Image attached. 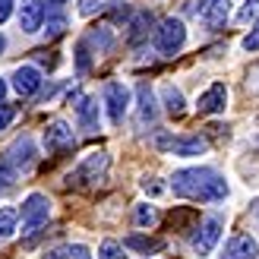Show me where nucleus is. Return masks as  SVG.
<instances>
[{
	"label": "nucleus",
	"mask_w": 259,
	"mask_h": 259,
	"mask_svg": "<svg viewBox=\"0 0 259 259\" xmlns=\"http://www.w3.org/2000/svg\"><path fill=\"white\" fill-rule=\"evenodd\" d=\"M171 190L193 202H222L228 196V184L215 167H184L171 177Z\"/></svg>",
	"instance_id": "1"
},
{
	"label": "nucleus",
	"mask_w": 259,
	"mask_h": 259,
	"mask_svg": "<svg viewBox=\"0 0 259 259\" xmlns=\"http://www.w3.org/2000/svg\"><path fill=\"white\" fill-rule=\"evenodd\" d=\"M184 45H187V29H184V22L174 19V16L164 19V22H158V29H155V48H158V54L174 57Z\"/></svg>",
	"instance_id": "2"
},
{
	"label": "nucleus",
	"mask_w": 259,
	"mask_h": 259,
	"mask_svg": "<svg viewBox=\"0 0 259 259\" xmlns=\"http://www.w3.org/2000/svg\"><path fill=\"white\" fill-rule=\"evenodd\" d=\"M108 161H111V158H108L105 152H92V155H85V161L67 177V180H70V187H89V184H95V180H101V177H105V171H108Z\"/></svg>",
	"instance_id": "3"
},
{
	"label": "nucleus",
	"mask_w": 259,
	"mask_h": 259,
	"mask_svg": "<svg viewBox=\"0 0 259 259\" xmlns=\"http://www.w3.org/2000/svg\"><path fill=\"white\" fill-rule=\"evenodd\" d=\"M48 215H51V199L45 196V193H32V196L22 202V228H25V234H35V231L48 222Z\"/></svg>",
	"instance_id": "4"
},
{
	"label": "nucleus",
	"mask_w": 259,
	"mask_h": 259,
	"mask_svg": "<svg viewBox=\"0 0 259 259\" xmlns=\"http://www.w3.org/2000/svg\"><path fill=\"white\" fill-rule=\"evenodd\" d=\"M218 237H222V218H218V215L202 218V225L196 228V234H193V253H196V256H209L215 250Z\"/></svg>",
	"instance_id": "5"
},
{
	"label": "nucleus",
	"mask_w": 259,
	"mask_h": 259,
	"mask_svg": "<svg viewBox=\"0 0 259 259\" xmlns=\"http://www.w3.org/2000/svg\"><path fill=\"white\" fill-rule=\"evenodd\" d=\"M155 146L174 152V155H180V158H193V155H202L205 149H209V142H205L202 136H177V139L158 136V139H155Z\"/></svg>",
	"instance_id": "6"
},
{
	"label": "nucleus",
	"mask_w": 259,
	"mask_h": 259,
	"mask_svg": "<svg viewBox=\"0 0 259 259\" xmlns=\"http://www.w3.org/2000/svg\"><path fill=\"white\" fill-rule=\"evenodd\" d=\"M105 105H108V117L114 126H120L130 108V89L123 82H108L105 85Z\"/></svg>",
	"instance_id": "7"
},
{
	"label": "nucleus",
	"mask_w": 259,
	"mask_h": 259,
	"mask_svg": "<svg viewBox=\"0 0 259 259\" xmlns=\"http://www.w3.org/2000/svg\"><path fill=\"white\" fill-rule=\"evenodd\" d=\"M228 13H231V0H199V7H196L199 22L212 32L228 22Z\"/></svg>",
	"instance_id": "8"
},
{
	"label": "nucleus",
	"mask_w": 259,
	"mask_h": 259,
	"mask_svg": "<svg viewBox=\"0 0 259 259\" xmlns=\"http://www.w3.org/2000/svg\"><path fill=\"white\" fill-rule=\"evenodd\" d=\"M73 130L63 123V120H54V123H48L45 126V149L48 152H67L73 149Z\"/></svg>",
	"instance_id": "9"
},
{
	"label": "nucleus",
	"mask_w": 259,
	"mask_h": 259,
	"mask_svg": "<svg viewBox=\"0 0 259 259\" xmlns=\"http://www.w3.org/2000/svg\"><path fill=\"white\" fill-rule=\"evenodd\" d=\"M256 256H259V243L250 234H234L225 243V250L218 259H256Z\"/></svg>",
	"instance_id": "10"
},
{
	"label": "nucleus",
	"mask_w": 259,
	"mask_h": 259,
	"mask_svg": "<svg viewBox=\"0 0 259 259\" xmlns=\"http://www.w3.org/2000/svg\"><path fill=\"white\" fill-rule=\"evenodd\" d=\"M13 89H16L22 98L35 95L38 89H41V73H38V67H32V63L16 67V73H13Z\"/></svg>",
	"instance_id": "11"
},
{
	"label": "nucleus",
	"mask_w": 259,
	"mask_h": 259,
	"mask_svg": "<svg viewBox=\"0 0 259 259\" xmlns=\"http://www.w3.org/2000/svg\"><path fill=\"white\" fill-rule=\"evenodd\" d=\"M225 105H228V89H225L222 82H215V85H209V89L199 95L196 111H199V114H222Z\"/></svg>",
	"instance_id": "12"
},
{
	"label": "nucleus",
	"mask_w": 259,
	"mask_h": 259,
	"mask_svg": "<svg viewBox=\"0 0 259 259\" xmlns=\"http://www.w3.org/2000/svg\"><path fill=\"white\" fill-rule=\"evenodd\" d=\"M45 22V0H25L19 7V29L22 32H38Z\"/></svg>",
	"instance_id": "13"
},
{
	"label": "nucleus",
	"mask_w": 259,
	"mask_h": 259,
	"mask_svg": "<svg viewBox=\"0 0 259 259\" xmlns=\"http://www.w3.org/2000/svg\"><path fill=\"white\" fill-rule=\"evenodd\" d=\"M7 161H10L13 167H16V171H25V167H32V161H35V142H32L29 136L16 139V142L10 146Z\"/></svg>",
	"instance_id": "14"
},
{
	"label": "nucleus",
	"mask_w": 259,
	"mask_h": 259,
	"mask_svg": "<svg viewBox=\"0 0 259 259\" xmlns=\"http://www.w3.org/2000/svg\"><path fill=\"white\" fill-rule=\"evenodd\" d=\"M136 98H139L136 126H149V123H155V117H158V108H155V95H152V89H149L146 82L136 89Z\"/></svg>",
	"instance_id": "15"
},
{
	"label": "nucleus",
	"mask_w": 259,
	"mask_h": 259,
	"mask_svg": "<svg viewBox=\"0 0 259 259\" xmlns=\"http://www.w3.org/2000/svg\"><path fill=\"white\" fill-rule=\"evenodd\" d=\"M152 25H155V16H152L149 10L136 13V16L130 19V32H126V41H130V45H139V41H146V38H149V32H152Z\"/></svg>",
	"instance_id": "16"
},
{
	"label": "nucleus",
	"mask_w": 259,
	"mask_h": 259,
	"mask_svg": "<svg viewBox=\"0 0 259 259\" xmlns=\"http://www.w3.org/2000/svg\"><path fill=\"white\" fill-rule=\"evenodd\" d=\"M76 120H79V126L85 130V133H95V130H98V101L79 95V105H76Z\"/></svg>",
	"instance_id": "17"
},
{
	"label": "nucleus",
	"mask_w": 259,
	"mask_h": 259,
	"mask_svg": "<svg viewBox=\"0 0 259 259\" xmlns=\"http://www.w3.org/2000/svg\"><path fill=\"white\" fill-rule=\"evenodd\" d=\"M123 247H130V250H139V253H158L161 247H164V240H158V237H142V234H130L126 240H123Z\"/></svg>",
	"instance_id": "18"
},
{
	"label": "nucleus",
	"mask_w": 259,
	"mask_h": 259,
	"mask_svg": "<svg viewBox=\"0 0 259 259\" xmlns=\"http://www.w3.org/2000/svg\"><path fill=\"white\" fill-rule=\"evenodd\" d=\"M161 98H164L167 114H184V95H180V89L164 85V89H161Z\"/></svg>",
	"instance_id": "19"
},
{
	"label": "nucleus",
	"mask_w": 259,
	"mask_h": 259,
	"mask_svg": "<svg viewBox=\"0 0 259 259\" xmlns=\"http://www.w3.org/2000/svg\"><path fill=\"white\" fill-rule=\"evenodd\" d=\"M16 222H19V212L16 209H0V240L10 237L16 231Z\"/></svg>",
	"instance_id": "20"
},
{
	"label": "nucleus",
	"mask_w": 259,
	"mask_h": 259,
	"mask_svg": "<svg viewBox=\"0 0 259 259\" xmlns=\"http://www.w3.org/2000/svg\"><path fill=\"white\" fill-rule=\"evenodd\" d=\"M85 45H95L98 51H111V32L108 29H92L85 38Z\"/></svg>",
	"instance_id": "21"
},
{
	"label": "nucleus",
	"mask_w": 259,
	"mask_h": 259,
	"mask_svg": "<svg viewBox=\"0 0 259 259\" xmlns=\"http://www.w3.org/2000/svg\"><path fill=\"white\" fill-rule=\"evenodd\" d=\"M13 180H16V167H13L7 158H0V193H7L13 187Z\"/></svg>",
	"instance_id": "22"
},
{
	"label": "nucleus",
	"mask_w": 259,
	"mask_h": 259,
	"mask_svg": "<svg viewBox=\"0 0 259 259\" xmlns=\"http://www.w3.org/2000/svg\"><path fill=\"white\" fill-rule=\"evenodd\" d=\"M63 32H67V16H60V13H54V16L48 19V29H45V35H48V38H60Z\"/></svg>",
	"instance_id": "23"
},
{
	"label": "nucleus",
	"mask_w": 259,
	"mask_h": 259,
	"mask_svg": "<svg viewBox=\"0 0 259 259\" xmlns=\"http://www.w3.org/2000/svg\"><path fill=\"white\" fill-rule=\"evenodd\" d=\"M98 256H101V259H126V256H123V247H120L117 240H105V243L98 247Z\"/></svg>",
	"instance_id": "24"
},
{
	"label": "nucleus",
	"mask_w": 259,
	"mask_h": 259,
	"mask_svg": "<svg viewBox=\"0 0 259 259\" xmlns=\"http://www.w3.org/2000/svg\"><path fill=\"white\" fill-rule=\"evenodd\" d=\"M155 222H158V215H155L152 205H136V225L139 228H152Z\"/></svg>",
	"instance_id": "25"
},
{
	"label": "nucleus",
	"mask_w": 259,
	"mask_h": 259,
	"mask_svg": "<svg viewBox=\"0 0 259 259\" xmlns=\"http://www.w3.org/2000/svg\"><path fill=\"white\" fill-rule=\"evenodd\" d=\"M108 7H111V0H79V13H82V16H95V13L108 10Z\"/></svg>",
	"instance_id": "26"
},
{
	"label": "nucleus",
	"mask_w": 259,
	"mask_h": 259,
	"mask_svg": "<svg viewBox=\"0 0 259 259\" xmlns=\"http://www.w3.org/2000/svg\"><path fill=\"white\" fill-rule=\"evenodd\" d=\"M76 67H79V73H89V67H92V57H89V45L85 38L79 45H76Z\"/></svg>",
	"instance_id": "27"
},
{
	"label": "nucleus",
	"mask_w": 259,
	"mask_h": 259,
	"mask_svg": "<svg viewBox=\"0 0 259 259\" xmlns=\"http://www.w3.org/2000/svg\"><path fill=\"white\" fill-rule=\"evenodd\" d=\"M243 51H259V19H256V25L250 29V35L243 38Z\"/></svg>",
	"instance_id": "28"
},
{
	"label": "nucleus",
	"mask_w": 259,
	"mask_h": 259,
	"mask_svg": "<svg viewBox=\"0 0 259 259\" xmlns=\"http://www.w3.org/2000/svg\"><path fill=\"white\" fill-rule=\"evenodd\" d=\"M13 117H16V108H10V105L0 101V130H7L13 123Z\"/></svg>",
	"instance_id": "29"
},
{
	"label": "nucleus",
	"mask_w": 259,
	"mask_h": 259,
	"mask_svg": "<svg viewBox=\"0 0 259 259\" xmlns=\"http://www.w3.org/2000/svg\"><path fill=\"white\" fill-rule=\"evenodd\" d=\"M67 259H92V253H89V247H82V243H76V247H70Z\"/></svg>",
	"instance_id": "30"
},
{
	"label": "nucleus",
	"mask_w": 259,
	"mask_h": 259,
	"mask_svg": "<svg viewBox=\"0 0 259 259\" xmlns=\"http://www.w3.org/2000/svg\"><path fill=\"white\" fill-rule=\"evenodd\" d=\"M13 13V0H0V22H7Z\"/></svg>",
	"instance_id": "31"
},
{
	"label": "nucleus",
	"mask_w": 259,
	"mask_h": 259,
	"mask_svg": "<svg viewBox=\"0 0 259 259\" xmlns=\"http://www.w3.org/2000/svg\"><path fill=\"white\" fill-rule=\"evenodd\" d=\"M209 136H215V139H218V136H228V126H222V123H212V126H209Z\"/></svg>",
	"instance_id": "32"
},
{
	"label": "nucleus",
	"mask_w": 259,
	"mask_h": 259,
	"mask_svg": "<svg viewBox=\"0 0 259 259\" xmlns=\"http://www.w3.org/2000/svg\"><path fill=\"white\" fill-rule=\"evenodd\" d=\"M67 253H70V247H60V250H51L45 259H67Z\"/></svg>",
	"instance_id": "33"
},
{
	"label": "nucleus",
	"mask_w": 259,
	"mask_h": 259,
	"mask_svg": "<svg viewBox=\"0 0 259 259\" xmlns=\"http://www.w3.org/2000/svg\"><path fill=\"white\" fill-rule=\"evenodd\" d=\"M142 187H146V193H152V196H158V193L164 190L161 184H149V180H146V184H142Z\"/></svg>",
	"instance_id": "34"
},
{
	"label": "nucleus",
	"mask_w": 259,
	"mask_h": 259,
	"mask_svg": "<svg viewBox=\"0 0 259 259\" xmlns=\"http://www.w3.org/2000/svg\"><path fill=\"white\" fill-rule=\"evenodd\" d=\"M4 95H7V82L0 79V101H4Z\"/></svg>",
	"instance_id": "35"
},
{
	"label": "nucleus",
	"mask_w": 259,
	"mask_h": 259,
	"mask_svg": "<svg viewBox=\"0 0 259 259\" xmlns=\"http://www.w3.org/2000/svg\"><path fill=\"white\" fill-rule=\"evenodd\" d=\"M4 48H7V38H4V35H0V54H4Z\"/></svg>",
	"instance_id": "36"
},
{
	"label": "nucleus",
	"mask_w": 259,
	"mask_h": 259,
	"mask_svg": "<svg viewBox=\"0 0 259 259\" xmlns=\"http://www.w3.org/2000/svg\"><path fill=\"white\" fill-rule=\"evenodd\" d=\"M48 4H67V0H48Z\"/></svg>",
	"instance_id": "37"
}]
</instances>
